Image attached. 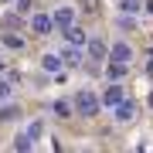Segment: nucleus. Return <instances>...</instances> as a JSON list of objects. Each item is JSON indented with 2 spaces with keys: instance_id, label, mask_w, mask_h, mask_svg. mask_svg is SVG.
Masks as SVG:
<instances>
[{
  "instance_id": "obj_10",
  "label": "nucleus",
  "mask_w": 153,
  "mask_h": 153,
  "mask_svg": "<svg viewBox=\"0 0 153 153\" xmlns=\"http://www.w3.org/2000/svg\"><path fill=\"white\" fill-rule=\"evenodd\" d=\"M61 34H65V41H68V44H78V48H82L85 38H88V34L78 27V24H68V27H61Z\"/></svg>"
},
{
  "instance_id": "obj_22",
  "label": "nucleus",
  "mask_w": 153,
  "mask_h": 153,
  "mask_svg": "<svg viewBox=\"0 0 153 153\" xmlns=\"http://www.w3.org/2000/svg\"><path fill=\"white\" fill-rule=\"evenodd\" d=\"M0 75H4V58H0Z\"/></svg>"
},
{
  "instance_id": "obj_15",
  "label": "nucleus",
  "mask_w": 153,
  "mask_h": 153,
  "mask_svg": "<svg viewBox=\"0 0 153 153\" xmlns=\"http://www.w3.org/2000/svg\"><path fill=\"white\" fill-rule=\"evenodd\" d=\"M55 116H58V119H71V116H75V105L65 102V99H58V102H55Z\"/></svg>"
},
{
  "instance_id": "obj_17",
  "label": "nucleus",
  "mask_w": 153,
  "mask_h": 153,
  "mask_svg": "<svg viewBox=\"0 0 153 153\" xmlns=\"http://www.w3.org/2000/svg\"><path fill=\"white\" fill-rule=\"evenodd\" d=\"M14 10L21 14V17H27V14L34 10V7H31V0H14Z\"/></svg>"
},
{
  "instance_id": "obj_14",
  "label": "nucleus",
  "mask_w": 153,
  "mask_h": 153,
  "mask_svg": "<svg viewBox=\"0 0 153 153\" xmlns=\"http://www.w3.org/2000/svg\"><path fill=\"white\" fill-rule=\"evenodd\" d=\"M116 10H119V14H136V17H140L143 0H119V4H116Z\"/></svg>"
},
{
  "instance_id": "obj_12",
  "label": "nucleus",
  "mask_w": 153,
  "mask_h": 153,
  "mask_svg": "<svg viewBox=\"0 0 153 153\" xmlns=\"http://www.w3.org/2000/svg\"><path fill=\"white\" fill-rule=\"evenodd\" d=\"M109 61V58H105ZM126 71H129V65H123V61H109L105 65V75H109V82H119V78H126Z\"/></svg>"
},
{
  "instance_id": "obj_4",
  "label": "nucleus",
  "mask_w": 153,
  "mask_h": 153,
  "mask_svg": "<svg viewBox=\"0 0 153 153\" xmlns=\"http://www.w3.org/2000/svg\"><path fill=\"white\" fill-rule=\"evenodd\" d=\"M112 119H116V126H129L133 119H136V102H129V99L116 102L112 105Z\"/></svg>"
},
{
  "instance_id": "obj_19",
  "label": "nucleus",
  "mask_w": 153,
  "mask_h": 153,
  "mask_svg": "<svg viewBox=\"0 0 153 153\" xmlns=\"http://www.w3.org/2000/svg\"><path fill=\"white\" fill-rule=\"evenodd\" d=\"M4 24H7V27H21V14H17V10L4 14Z\"/></svg>"
},
{
  "instance_id": "obj_21",
  "label": "nucleus",
  "mask_w": 153,
  "mask_h": 153,
  "mask_svg": "<svg viewBox=\"0 0 153 153\" xmlns=\"http://www.w3.org/2000/svg\"><path fill=\"white\" fill-rule=\"evenodd\" d=\"M143 10H146V14H153V0H143Z\"/></svg>"
},
{
  "instance_id": "obj_8",
  "label": "nucleus",
  "mask_w": 153,
  "mask_h": 153,
  "mask_svg": "<svg viewBox=\"0 0 153 153\" xmlns=\"http://www.w3.org/2000/svg\"><path fill=\"white\" fill-rule=\"evenodd\" d=\"M51 21H55V27H68V24H75V7H58L55 14H51Z\"/></svg>"
},
{
  "instance_id": "obj_13",
  "label": "nucleus",
  "mask_w": 153,
  "mask_h": 153,
  "mask_svg": "<svg viewBox=\"0 0 153 153\" xmlns=\"http://www.w3.org/2000/svg\"><path fill=\"white\" fill-rule=\"evenodd\" d=\"M24 136H27L31 143H38V140L44 136V123H41V119H31L27 126H24Z\"/></svg>"
},
{
  "instance_id": "obj_9",
  "label": "nucleus",
  "mask_w": 153,
  "mask_h": 153,
  "mask_svg": "<svg viewBox=\"0 0 153 153\" xmlns=\"http://www.w3.org/2000/svg\"><path fill=\"white\" fill-rule=\"evenodd\" d=\"M41 68L48 71V75L61 71V68H65V65H61V55H58V51H44V55H41Z\"/></svg>"
},
{
  "instance_id": "obj_23",
  "label": "nucleus",
  "mask_w": 153,
  "mask_h": 153,
  "mask_svg": "<svg viewBox=\"0 0 153 153\" xmlns=\"http://www.w3.org/2000/svg\"><path fill=\"white\" fill-rule=\"evenodd\" d=\"M0 4H14V0H0Z\"/></svg>"
},
{
  "instance_id": "obj_11",
  "label": "nucleus",
  "mask_w": 153,
  "mask_h": 153,
  "mask_svg": "<svg viewBox=\"0 0 153 153\" xmlns=\"http://www.w3.org/2000/svg\"><path fill=\"white\" fill-rule=\"evenodd\" d=\"M0 119H4V123L21 119V105H17V102H10V99H4V102H0Z\"/></svg>"
},
{
  "instance_id": "obj_20",
  "label": "nucleus",
  "mask_w": 153,
  "mask_h": 153,
  "mask_svg": "<svg viewBox=\"0 0 153 153\" xmlns=\"http://www.w3.org/2000/svg\"><path fill=\"white\" fill-rule=\"evenodd\" d=\"M4 44L7 48H24V41L17 38V34H4Z\"/></svg>"
},
{
  "instance_id": "obj_3",
  "label": "nucleus",
  "mask_w": 153,
  "mask_h": 153,
  "mask_svg": "<svg viewBox=\"0 0 153 153\" xmlns=\"http://www.w3.org/2000/svg\"><path fill=\"white\" fill-rule=\"evenodd\" d=\"M105 58H109V61H123V65H129V61L136 58V51H133V44H129V41H123V38H119V41H112V44H109V55H105Z\"/></svg>"
},
{
  "instance_id": "obj_18",
  "label": "nucleus",
  "mask_w": 153,
  "mask_h": 153,
  "mask_svg": "<svg viewBox=\"0 0 153 153\" xmlns=\"http://www.w3.org/2000/svg\"><path fill=\"white\" fill-rule=\"evenodd\" d=\"M10 92H14V85L7 82L4 75H0V102H4V99H10Z\"/></svg>"
},
{
  "instance_id": "obj_2",
  "label": "nucleus",
  "mask_w": 153,
  "mask_h": 153,
  "mask_svg": "<svg viewBox=\"0 0 153 153\" xmlns=\"http://www.w3.org/2000/svg\"><path fill=\"white\" fill-rule=\"evenodd\" d=\"M82 51H85V58L88 61H105V55H109V44H105L102 38H85V44H82Z\"/></svg>"
},
{
  "instance_id": "obj_1",
  "label": "nucleus",
  "mask_w": 153,
  "mask_h": 153,
  "mask_svg": "<svg viewBox=\"0 0 153 153\" xmlns=\"http://www.w3.org/2000/svg\"><path fill=\"white\" fill-rule=\"evenodd\" d=\"M71 105H75V112H78V116H85V119L99 116V109H102V102H99V92H92L88 85L75 92V102H71Z\"/></svg>"
},
{
  "instance_id": "obj_7",
  "label": "nucleus",
  "mask_w": 153,
  "mask_h": 153,
  "mask_svg": "<svg viewBox=\"0 0 153 153\" xmlns=\"http://www.w3.org/2000/svg\"><path fill=\"white\" fill-rule=\"evenodd\" d=\"M123 99H126V95H123V85H119V82H109V85H105V92L99 95V102H102L105 109H112V105L123 102Z\"/></svg>"
},
{
  "instance_id": "obj_16",
  "label": "nucleus",
  "mask_w": 153,
  "mask_h": 153,
  "mask_svg": "<svg viewBox=\"0 0 153 153\" xmlns=\"http://www.w3.org/2000/svg\"><path fill=\"white\" fill-rule=\"evenodd\" d=\"M14 150L17 153H27V150H34V143L24 136V133H17V136H14Z\"/></svg>"
},
{
  "instance_id": "obj_24",
  "label": "nucleus",
  "mask_w": 153,
  "mask_h": 153,
  "mask_svg": "<svg viewBox=\"0 0 153 153\" xmlns=\"http://www.w3.org/2000/svg\"><path fill=\"white\" fill-rule=\"evenodd\" d=\"M150 105H153V92H150Z\"/></svg>"
},
{
  "instance_id": "obj_5",
  "label": "nucleus",
  "mask_w": 153,
  "mask_h": 153,
  "mask_svg": "<svg viewBox=\"0 0 153 153\" xmlns=\"http://www.w3.org/2000/svg\"><path fill=\"white\" fill-rule=\"evenodd\" d=\"M31 31L38 34V38H48V34L55 31V21H51V14H34V10H31Z\"/></svg>"
},
{
  "instance_id": "obj_6",
  "label": "nucleus",
  "mask_w": 153,
  "mask_h": 153,
  "mask_svg": "<svg viewBox=\"0 0 153 153\" xmlns=\"http://www.w3.org/2000/svg\"><path fill=\"white\" fill-rule=\"evenodd\" d=\"M58 55H61V65H65V68H78L82 58H85V51L78 48V44H68V48H61Z\"/></svg>"
}]
</instances>
